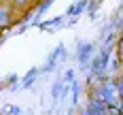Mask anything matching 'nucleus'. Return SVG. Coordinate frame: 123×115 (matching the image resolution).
I'll use <instances>...</instances> for the list:
<instances>
[{
    "label": "nucleus",
    "instance_id": "nucleus-1",
    "mask_svg": "<svg viewBox=\"0 0 123 115\" xmlns=\"http://www.w3.org/2000/svg\"><path fill=\"white\" fill-rule=\"evenodd\" d=\"M119 51H121V53H123V41H121V45H119Z\"/></svg>",
    "mask_w": 123,
    "mask_h": 115
}]
</instances>
